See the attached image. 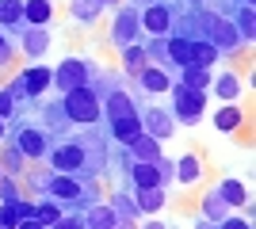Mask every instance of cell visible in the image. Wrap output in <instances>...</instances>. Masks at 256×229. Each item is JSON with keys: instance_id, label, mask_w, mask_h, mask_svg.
I'll return each mask as SVG.
<instances>
[{"instance_id": "cell-39", "label": "cell", "mask_w": 256, "mask_h": 229, "mask_svg": "<svg viewBox=\"0 0 256 229\" xmlns=\"http://www.w3.org/2000/svg\"><path fill=\"white\" fill-rule=\"evenodd\" d=\"M12 107H16V96H12V92H0V119L12 115Z\"/></svg>"}, {"instance_id": "cell-12", "label": "cell", "mask_w": 256, "mask_h": 229, "mask_svg": "<svg viewBox=\"0 0 256 229\" xmlns=\"http://www.w3.org/2000/svg\"><path fill=\"white\" fill-rule=\"evenodd\" d=\"M111 130H115L118 142H130L134 134H142V119L138 115H118V119H111Z\"/></svg>"}, {"instance_id": "cell-14", "label": "cell", "mask_w": 256, "mask_h": 229, "mask_svg": "<svg viewBox=\"0 0 256 229\" xmlns=\"http://www.w3.org/2000/svg\"><path fill=\"white\" fill-rule=\"evenodd\" d=\"M241 122H245V115H241V107H234V99H230V103H222V111H218L214 126H218V130H237Z\"/></svg>"}, {"instance_id": "cell-21", "label": "cell", "mask_w": 256, "mask_h": 229, "mask_svg": "<svg viewBox=\"0 0 256 229\" xmlns=\"http://www.w3.org/2000/svg\"><path fill=\"white\" fill-rule=\"evenodd\" d=\"M214 92L222 96V103H230V99H237V92H241V80H237L234 73H226V76L214 80Z\"/></svg>"}, {"instance_id": "cell-34", "label": "cell", "mask_w": 256, "mask_h": 229, "mask_svg": "<svg viewBox=\"0 0 256 229\" xmlns=\"http://www.w3.org/2000/svg\"><path fill=\"white\" fill-rule=\"evenodd\" d=\"M115 210H118L115 222H130V218H134V207H130V199H126V195H115Z\"/></svg>"}, {"instance_id": "cell-26", "label": "cell", "mask_w": 256, "mask_h": 229, "mask_svg": "<svg viewBox=\"0 0 256 229\" xmlns=\"http://www.w3.org/2000/svg\"><path fill=\"white\" fill-rule=\"evenodd\" d=\"M50 0H31V4H27V8H23V15H27V19L31 23H46L50 19Z\"/></svg>"}, {"instance_id": "cell-16", "label": "cell", "mask_w": 256, "mask_h": 229, "mask_svg": "<svg viewBox=\"0 0 256 229\" xmlns=\"http://www.w3.org/2000/svg\"><path fill=\"white\" fill-rule=\"evenodd\" d=\"M122 65H126L130 73H142V69L150 65V57H146V50H142V46L126 42V46H122Z\"/></svg>"}, {"instance_id": "cell-45", "label": "cell", "mask_w": 256, "mask_h": 229, "mask_svg": "<svg viewBox=\"0 0 256 229\" xmlns=\"http://www.w3.org/2000/svg\"><path fill=\"white\" fill-rule=\"evenodd\" d=\"M0 46H4V38H0Z\"/></svg>"}, {"instance_id": "cell-30", "label": "cell", "mask_w": 256, "mask_h": 229, "mask_svg": "<svg viewBox=\"0 0 256 229\" xmlns=\"http://www.w3.org/2000/svg\"><path fill=\"white\" fill-rule=\"evenodd\" d=\"M20 19H23L20 0H0V23H20Z\"/></svg>"}, {"instance_id": "cell-38", "label": "cell", "mask_w": 256, "mask_h": 229, "mask_svg": "<svg viewBox=\"0 0 256 229\" xmlns=\"http://www.w3.org/2000/svg\"><path fill=\"white\" fill-rule=\"evenodd\" d=\"M16 203V199H12ZM16 214H20V222H34V207L31 203H16Z\"/></svg>"}, {"instance_id": "cell-28", "label": "cell", "mask_w": 256, "mask_h": 229, "mask_svg": "<svg viewBox=\"0 0 256 229\" xmlns=\"http://www.w3.org/2000/svg\"><path fill=\"white\" fill-rule=\"evenodd\" d=\"M168 57L180 61V65H188V61H192V42H188V38H172L168 42Z\"/></svg>"}, {"instance_id": "cell-18", "label": "cell", "mask_w": 256, "mask_h": 229, "mask_svg": "<svg viewBox=\"0 0 256 229\" xmlns=\"http://www.w3.org/2000/svg\"><path fill=\"white\" fill-rule=\"evenodd\" d=\"M46 46H50V34H46L42 27H34V31H27V38H23V50H27L31 57L46 54Z\"/></svg>"}, {"instance_id": "cell-20", "label": "cell", "mask_w": 256, "mask_h": 229, "mask_svg": "<svg viewBox=\"0 0 256 229\" xmlns=\"http://www.w3.org/2000/svg\"><path fill=\"white\" fill-rule=\"evenodd\" d=\"M146 122H150L153 138H168V134H172V119L164 115V111H146Z\"/></svg>"}, {"instance_id": "cell-1", "label": "cell", "mask_w": 256, "mask_h": 229, "mask_svg": "<svg viewBox=\"0 0 256 229\" xmlns=\"http://www.w3.org/2000/svg\"><path fill=\"white\" fill-rule=\"evenodd\" d=\"M65 115H69L73 122H96V115H100L96 92H92V88H84V84L69 88V92H65Z\"/></svg>"}, {"instance_id": "cell-25", "label": "cell", "mask_w": 256, "mask_h": 229, "mask_svg": "<svg viewBox=\"0 0 256 229\" xmlns=\"http://www.w3.org/2000/svg\"><path fill=\"white\" fill-rule=\"evenodd\" d=\"M138 207H142V210H150V214H153V210H160V207H164V195H160V187H142Z\"/></svg>"}, {"instance_id": "cell-32", "label": "cell", "mask_w": 256, "mask_h": 229, "mask_svg": "<svg viewBox=\"0 0 256 229\" xmlns=\"http://www.w3.org/2000/svg\"><path fill=\"white\" fill-rule=\"evenodd\" d=\"M0 164L4 168H12V172H20L23 168V153H20V145L12 149V145H4V153H0Z\"/></svg>"}, {"instance_id": "cell-37", "label": "cell", "mask_w": 256, "mask_h": 229, "mask_svg": "<svg viewBox=\"0 0 256 229\" xmlns=\"http://www.w3.org/2000/svg\"><path fill=\"white\" fill-rule=\"evenodd\" d=\"M20 222V214H16V203H8V207L0 210V226H16Z\"/></svg>"}, {"instance_id": "cell-43", "label": "cell", "mask_w": 256, "mask_h": 229, "mask_svg": "<svg viewBox=\"0 0 256 229\" xmlns=\"http://www.w3.org/2000/svg\"><path fill=\"white\" fill-rule=\"evenodd\" d=\"M100 4H111V0H100Z\"/></svg>"}, {"instance_id": "cell-22", "label": "cell", "mask_w": 256, "mask_h": 229, "mask_svg": "<svg viewBox=\"0 0 256 229\" xmlns=\"http://www.w3.org/2000/svg\"><path fill=\"white\" fill-rule=\"evenodd\" d=\"M214 57H218V46L214 42H192V61L188 65H210Z\"/></svg>"}, {"instance_id": "cell-2", "label": "cell", "mask_w": 256, "mask_h": 229, "mask_svg": "<svg viewBox=\"0 0 256 229\" xmlns=\"http://www.w3.org/2000/svg\"><path fill=\"white\" fill-rule=\"evenodd\" d=\"M203 107H206L203 88H180V92H176V115H180L184 122H199L203 119Z\"/></svg>"}, {"instance_id": "cell-36", "label": "cell", "mask_w": 256, "mask_h": 229, "mask_svg": "<svg viewBox=\"0 0 256 229\" xmlns=\"http://www.w3.org/2000/svg\"><path fill=\"white\" fill-rule=\"evenodd\" d=\"M146 57H153V61H168V46H164V42L157 38V42H153L150 50H146Z\"/></svg>"}, {"instance_id": "cell-9", "label": "cell", "mask_w": 256, "mask_h": 229, "mask_svg": "<svg viewBox=\"0 0 256 229\" xmlns=\"http://www.w3.org/2000/svg\"><path fill=\"white\" fill-rule=\"evenodd\" d=\"M20 84H23L27 96H38V92L50 88V69H27V73L20 76Z\"/></svg>"}, {"instance_id": "cell-8", "label": "cell", "mask_w": 256, "mask_h": 229, "mask_svg": "<svg viewBox=\"0 0 256 229\" xmlns=\"http://www.w3.org/2000/svg\"><path fill=\"white\" fill-rule=\"evenodd\" d=\"M160 168H157V161H138L134 164V184L138 187H160Z\"/></svg>"}, {"instance_id": "cell-11", "label": "cell", "mask_w": 256, "mask_h": 229, "mask_svg": "<svg viewBox=\"0 0 256 229\" xmlns=\"http://www.w3.org/2000/svg\"><path fill=\"white\" fill-rule=\"evenodd\" d=\"M80 164H84V153L76 149V145H62V149L54 153V168H62V172H69V168H80Z\"/></svg>"}, {"instance_id": "cell-10", "label": "cell", "mask_w": 256, "mask_h": 229, "mask_svg": "<svg viewBox=\"0 0 256 229\" xmlns=\"http://www.w3.org/2000/svg\"><path fill=\"white\" fill-rule=\"evenodd\" d=\"M172 172H176L180 184H199V180H203V161H199V157H184Z\"/></svg>"}, {"instance_id": "cell-4", "label": "cell", "mask_w": 256, "mask_h": 229, "mask_svg": "<svg viewBox=\"0 0 256 229\" xmlns=\"http://www.w3.org/2000/svg\"><path fill=\"white\" fill-rule=\"evenodd\" d=\"M50 80L62 88V92H69V88H76V84L88 80V69H84V61H73V57H69V61H62V65L50 73Z\"/></svg>"}, {"instance_id": "cell-29", "label": "cell", "mask_w": 256, "mask_h": 229, "mask_svg": "<svg viewBox=\"0 0 256 229\" xmlns=\"http://www.w3.org/2000/svg\"><path fill=\"white\" fill-rule=\"evenodd\" d=\"M184 84L188 88H206V65H184Z\"/></svg>"}, {"instance_id": "cell-31", "label": "cell", "mask_w": 256, "mask_h": 229, "mask_svg": "<svg viewBox=\"0 0 256 229\" xmlns=\"http://www.w3.org/2000/svg\"><path fill=\"white\" fill-rule=\"evenodd\" d=\"M34 222L54 226V222H62V214H58V207H54V203H38V207H34Z\"/></svg>"}, {"instance_id": "cell-35", "label": "cell", "mask_w": 256, "mask_h": 229, "mask_svg": "<svg viewBox=\"0 0 256 229\" xmlns=\"http://www.w3.org/2000/svg\"><path fill=\"white\" fill-rule=\"evenodd\" d=\"M88 222H92V226H115V210L100 207V210H96V214H92V218H88Z\"/></svg>"}, {"instance_id": "cell-13", "label": "cell", "mask_w": 256, "mask_h": 229, "mask_svg": "<svg viewBox=\"0 0 256 229\" xmlns=\"http://www.w3.org/2000/svg\"><path fill=\"white\" fill-rule=\"evenodd\" d=\"M168 23H172L168 8H150L146 15H142V27H146V31H153V34H164V31H168Z\"/></svg>"}, {"instance_id": "cell-33", "label": "cell", "mask_w": 256, "mask_h": 229, "mask_svg": "<svg viewBox=\"0 0 256 229\" xmlns=\"http://www.w3.org/2000/svg\"><path fill=\"white\" fill-rule=\"evenodd\" d=\"M237 23H241V38H252V34H256V15H252V8L241 11V19H237Z\"/></svg>"}, {"instance_id": "cell-42", "label": "cell", "mask_w": 256, "mask_h": 229, "mask_svg": "<svg viewBox=\"0 0 256 229\" xmlns=\"http://www.w3.org/2000/svg\"><path fill=\"white\" fill-rule=\"evenodd\" d=\"M0 138H4V122H0Z\"/></svg>"}, {"instance_id": "cell-6", "label": "cell", "mask_w": 256, "mask_h": 229, "mask_svg": "<svg viewBox=\"0 0 256 229\" xmlns=\"http://www.w3.org/2000/svg\"><path fill=\"white\" fill-rule=\"evenodd\" d=\"M130 153L138 157V161H160V145L153 134H134L130 138Z\"/></svg>"}, {"instance_id": "cell-5", "label": "cell", "mask_w": 256, "mask_h": 229, "mask_svg": "<svg viewBox=\"0 0 256 229\" xmlns=\"http://www.w3.org/2000/svg\"><path fill=\"white\" fill-rule=\"evenodd\" d=\"M138 27H142V15H138L134 8H122V11H118V19H115V31H111V38H115L118 46H126V42H134Z\"/></svg>"}, {"instance_id": "cell-19", "label": "cell", "mask_w": 256, "mask_h": 229, "mask_svg": "<svg viewBox=\"0 0 256 229\" xmlns=\"http://www.w3.org/2000/svg\"><path fill=\"white\" fill-rule=\"evenodd\" d=\"M142 88H146V92H164V88H172L168 84V73H160V69H142Z\"/></svg>"}, {"instance_id": "cell-3", "label": "cell", "mask_w": 256, "mask_h": 229, "mask_svg": "<svg viewBox=\"0 0 256 229\" xmlns=\"http://www.w3.org/2000/svg\"><path fill=\"white\" fill-rule=\"evenodd\" d=\"M203 27H206V34H210V42L218 46V50H234V46L241 42V34L226 19H218V15H203Z\"/></svg>"}, {"instance_id": "cell-40", "label": "cell", "mask_w": 256, "mask_h": 229, "mask_svg": "<svg viewBox=\"0 0 256 229\" xmlns=\"http://www.w3.org/2000/svg\"><path fill=\"white\" fill-rule=\"evenodd\" d=\"M16 195H20V191H16V184H12V180H0V199H4V203H12Z\"/></svg>"}, {"instance_id": "cell-44", "label": "cell", "mask_w": 256, "mask_h": 229, "mask_svg": "<svg viewBox=\"0 0 256 229\" xmlns=\"http://www.w3.org/2000/svg\"><path fill=\"white\" fill-rule=\"evenodd\" d=\"M245 4H252V0H245Z\"/></svg>"}, {"instance_id": "cell-7", "label": "cell", "mask_w": 256, "mask_h": 229, "mask_svg": "<svg viewBox=\"0 0 256 229\" xmlns=\"http://www.w3.org/2000/svg\"><path fill=\"white\" fill-rule=\"evenodd\" d=\"M16 145H20L23 157H42V153H46V138H42L38 130H20Z\"/></svg>"}, {"instance_id": "cell-41", "label": "cell", "mask_w": 256, "mask_h": 229, "mask_svg": "<svg viewBox=\"0 0 256 229\" xmlns=\"http://www.w3.org/2000/svg\"><path fill=\"white\" fill-rule=\"evenodd\" d=\"M222 226L226 229H248V222L245 218H222Z\"/></svg>"}, {"instance_id": "cell-15", "label": "cell", "mask_w": 256, "mask_h": 229, "mask_svg": "<svg viewBox=\"0 0 256 229\" xmlns=\"http://www.w3.org/2000/svg\"><path fill=\"white\" fill-rule=\"evenodd\" d=\"M218 195L226 199V207H245V203H248L245 187L237 184V180H222V187H218Z\"/></svg>"}, {"instance_id": "cell-24", "label": "cell", "mask_w": 256, "mask_h": 229, "mask_svg": "<svg viewBox=\"0 0 256 229\" xmlns=\"http://www.w3.org/2000/svg\"><path fill=\"white\" fill-rule=\"evenodd\" d=\"M73 15L80 23H96L100 15V0H73Z\"/></svg>"}, {"instance_id": "cell-23", "label": "cell", "mask_w": 256, "mask_h": 229, "mask_svg": "<svg viewBox=\"0 0 256 229\" xmlns=\"http://www.w3.org/2000/svg\"><path fill=\"white\" fill-rule=\"evenodd\" d=\"M107 115H111V119H118V115H134V99L122 96V92H115V96L107 99Z\"/></svg>"}, {"instance_id": "cell-17", "label": "cell", "mask_w": 256, "mask_h": 229, "mask_svg": "<svg viewBox=\"0 0 256 229\" xmlns=\"http://www.w3.org/2000/svg\"><path fill=\"white\" fill-rule=\"evenodd\" d=\"M46 187H50L58 199H76V195H80V184L69 180V176H50V184H46Z\"/></svg>"}, {"instance_id": "cell-27", "label": "cell", "mask_w": 256, "mask_h": 229, "mask_svg": "<svg viewBox=\"0 0 256 229\" xmlns=\"http://www.w3.org/2000/svg\"><path fill=\"white\" fill-rule=\"evenodd\" d=\"M226 210H230V207H226V199H222V195H206V199H203V214H206V218L222 222V218H226Z\"/></svg>"}]
</instances>
